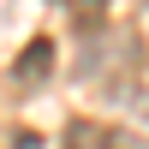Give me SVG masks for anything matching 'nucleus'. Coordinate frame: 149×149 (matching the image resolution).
<instances>
[{
  "label": "nucleus",
  "instance_id": "f257e3e1",
  "mask_svg": "<svg viewBox=\"0 0 149 149\" xmlns=\"http://www.w3.org/2000/svg\"><path fill=\"white\" fill-rule=\"evenodd\" d=\"M60 149H131L119 137L113 125H102V119H72L66 131H60Z\"/></svg>",
  "mask_w": 149,
  "mask_h": 149
},
{
  "label": "nucleus",
  "instance_id": "f03ea898",
  "mask_svg": "<svg viewBox=\"0 0 149 149\" xmlns=\"http://www.w3.org/2000/svg\"><path fill=\"white\" fill-rule=\"evenodd\" d=\"M48 72H54V42H48V36H36V42H30V48L18 54L12 78H18V84H42Z\"/></svg>",
  "mask_w": 149,
  "mask_h": 149
}]
</instances>
